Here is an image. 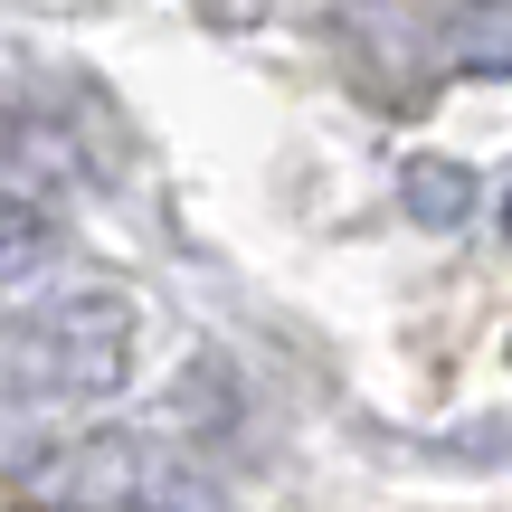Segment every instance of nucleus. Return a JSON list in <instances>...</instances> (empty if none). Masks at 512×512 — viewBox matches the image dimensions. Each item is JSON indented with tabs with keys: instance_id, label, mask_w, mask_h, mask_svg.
<instances>
[{
	"instance_id": "nucleus-1",
	"label": "nucleus",
	"mask_w": 512,
	"mask_h": 512,
	"mask_svg": "<svg viewBox=\"0 0 512 512\" xmlns=\"http://www.w3.org/2000/svg\"><path fill=\"white\" fill-rule=\"evenodd\" d=\"M124 370H133V313L114 304V294H76V304H48V313L0 323V380L105 399Z\"/></svg>"
},
{
	"instance_id": "nucleus-3",
	"label": "nucleus",
	"mask_w": 512,
	"mask_h": 512,
	"mask_svg": "<svg viewBox=\"0 0 512 512\" xmlns=\"http://www.w3.org/2000/svg\"><path fill=\"white\" fill-rule=\"evenodd\" d=\"M133 512H219V503H209V494H190L181 475H162V484H152V494L133 503Z\"/></svg>"
},
{
	"instance_id": "nucleus-2",
	"label": "nucleus",
	"mask_w": 512,
	"mask_h": 512,
	"mask_svg": "<svg viewBox=\"0 0 512 512\" xmlns=\"http://www.w3.org/2000/svg\"><path fill=\"white\" fill-rule=\"evenodd\" d=\"M162 475H171V465L152 456V446L86 437V446H29L10 484H19V494H38V503H67V512H133Z\"/></svg>"
}]
</instances>
